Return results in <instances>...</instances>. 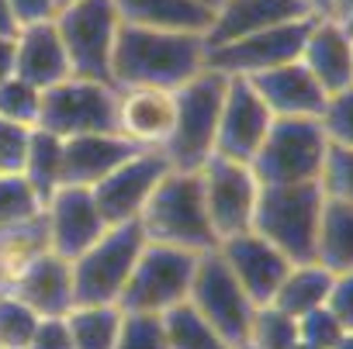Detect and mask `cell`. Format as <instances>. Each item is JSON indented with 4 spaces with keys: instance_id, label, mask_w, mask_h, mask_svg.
Instances as JSON below:
<instances>
[{
    "instance_id": "1",
    "label": "cell",
    "mask_w": 353,
    "mask_h": 349,
    "mask_svg": "<svg viewBox=\"0 0 353 349\" xmlns=\"http://www.w3.org/2000/svg\"><path fill=\"white\" fill-rule=\"evenodd\" d=\"M205 52H208L205 35L121 25L111 63V83L118 90L121 87L181 90L205 70Z\"/></svg>"
},
{
    "instance_id": "2",
    "label": "cell",
    "mask_w": 353,
    "mask_h": 349,
    "mask_svg": "<svg viewBox=\"0 0 353 349\" xmlns=\"http://www.w3.org/2000/svg\"><path fill=\"white\" fill-rule=\"evenodd\" d=\"M139 229L145 242L173 246L188 253H212L219 249V235L212 232V222L205 215V194H201V173L198 169H170L159 180V187L149 194Z\"/></svg>"
},
{
    "instance_id": "3",
    "label": "cell",
    "mask_w": 353,
    "mask_h": 349,
    "mask_svg": "<svg viewBox=\"0 0 353 349\" xmlns=\"http://www.w3.org/2000/svg\"><path fill=\"white\" fill-rule=\"evenodd\" d=\"M322 204L325 194L319 184H284V187L260 184L253 232L263 235L270 246H277L291 263H308L315 260Z\"/></svg>"
},
{
    "instance_id": "4",
    "label": "cell",
    "mask_w": 353,
    "mask_h": 349,
    "mask_svg": "<svg viewBox=\"0 0 353 349\" xmlns=\"http://www.w3.org/2000/svg\"><path fill=\"white\" fill-rule=\"evenodd\" d=\"M225 90H229V76L215 70H201L191 83L176 90V125L163 149L173 169H201L215 156Z\"/></svg>"
},
{
    "instance_id": "5",
    "label": "cell",
    "mask_w": 353,
    "mask_h": 349,
    "mask_svg": "<svg viewBox=\"0 0 353 349\" xmlns=\"http://www.w3.org/2000/svg\"><path fill=\"white\" fill-rule=\"evenodd\" d=\"M325 152H329V138L319 118H277L250 166L263 187L319 184Z\"/></svg>"
},
{
    "instance_id": "6",
    "label": "cell",
    "mask_w": 353,
    "mask_h": 349,
    "mask_svg": "<svg viewBox=\"0 0 353 349\" xmlns=\"http://www.w3.org/2000/svg\"><path fill=\"white\" fill-rule=\"evenodd\" d=\"M142 249H145V235L139 222L108 225V232L70 263L77 304H118Z\"/></svg>"
},
{
    "instance_id": "7",
    "label": "cell",
    "mask_w": 353,
    "mask_h": 349,
    "mask_svg": "<svg viewBox=\"0 0 353 349\" xmlns=\"http://www.w3.org/2000/svg\"><path fill=\"white\" fill-rule=\"evenodd\" d=\"M56 32L66 45L73 76L111 83L114 45L121 35V14L114 0H83L56 14Z\"/></svg>"
},
{
    "instance_id": "8",
    "label": "cell",
    "mask_w": 353,
    "mask_h": 349,
    "mask_svg": "<svg viewBox=\"0 0 353 349\" xmlns=\"http://www.w3.org/2000/svg\"><path fill=\"white\" fill-rule=\"evenodd\" d=\"M201 253L173 249V246H156L145 242L118 308L121 311H142V315H166L170 308L184 304L191 294V280L198 270Z\"/></svg>"
},
{
    "instance_id": "9",
    "label": "cell",
    "mask_w": 353,
    "mask_h": 349,
    "mask_svg": "<svg viewBox=\"0 0 353 349\" xmlns=\"http://www.w3.org/2000/svg\"><path fill=\"white\" fill-rule=\"evenodd\" d=\"M188 304L236 349L246 342L253 315H256V301L239 287V280L232 277V270L225 266V260L219 256V249L201 253L198 256V270L191 280V294Z\"/></svg>"
},
{
    "instance_id": "10",
    "label": "cell",
    "mask_w": 353,
    "mask_h": 349,
    "mask_svg": "<svg viewBox=\"0 0 353 349\" xmlns=\"http://www.w3.org/2000/svg\"><path fill=\"white\" fill-rule=\"evenodd\" d=\"M59 138L118 131V87L70 76L42 94V125Z\"/></svg>"
},
{
    "instance_id": "11",
    "label": "cell",
    "mask_w": 353,
    "mask_h": 349,
    "mask_svg": "<svg viewBox=\"0 0 353 349\" xmlns=\"http://www.w3.org/2000/svg\"><path fill=\"white\" fill-rule=\"evenodd\" d=\"M198 173H201L205 215H208L219 242L253 232L256 201H260V180H256L253 166L225 159V156H212Z\"/></svg>"
},
{
    "instance_id": "12",
    "label": "cell",
    "mask_w": 353,
    "mask_h": 349,
    "mask_svg": "<svg viewBox=\"0 0 353 349\" xmlns=\"http://www.w3.org/2000/svg\"><path fill=\"white\" fill-rule=\"evenodd\" d=\"M308 28H312V18L291 21V25H281V28H270V32H260V35H250L229 45H212L205 52V70H215L229 80H253L267 70L301 59Z\"/></svg>"
},
{
    "instance_id": "13",
    "label": "cell",
    "mask_w": 353,
    "mask_h": 349,
    "mask_svg": "<svg viewBox=\"0 0 353 349\" xmlns=\"http://www.w3.org/2000/svg\"><path fill=\"white\" fill-rule=\"evenodd\" d=\"M173 166L166 159L163 149H139L132 152L111 177H104L94 187V201L104 215L108 225H125V222H139L149 194L159 187V180L166 177Z\"/></svg>"
},
{
    "instance_id": "14",
    "label": "cell",
    "mask_w": 353,
    "mask_h": 349,
    "mask_svg": "<svg viewBox=\"0 0 353 349\" xmlns=\"http://www.w3.org/2000/svg\"><path fill=\"white\" fill-rule=\"evenodd\" d=\"M42 218H46V232H49V249L70 263L108 232V222H104L90 187H59L46 201Z\"/></svg>"
},
{
    "instance_id": "15",
    "label": "cell",
    "mask_w": 353,
    "mask_h": 349,
    "mask_svg": "<svg viewBox=\"0 0 353 349\" xmlns=\"http://www.w3.org/2000/svg\"><path fill=\"white\" fill-rule=\"evenodd\" d=\"M270 125H274V114L263 107L250 80H229L222 118H219V135H215V156L253 162Z\"/></svg>"
},
{
    "instance_id": "16",
    "label": "cell",
    "mask_w": 353,
    "mask_h": 349,
    "mask_svg": "<svg viewBox=\"0 0 353 349\" xmlns=\"http://www.w3.org/2000/svg\"><path fill=\"white\" fill-rule=\"evenodd\" d=\"M176 125V90L121 87L118 90V135L135 149H166Z\"/></svg>"
},
{
    "instance_id": "17",
    "label": "cell",
    "mask_w": 353,
    "mask_h": 349,
    "mask_svg": "<svg viewBox=\"0 0 353 349\" xmlns=\"http://www.w3.org/2000/svg\"><path fill=\"white\" fill-rule=\"evenodd\" d=\"M219 256L225 260V266L232 270L239 287L256 304H270L277 287H281V280L291 270V260L277 246H270L263 235H256V232H243V235L222 239L219 242Z\"/></svg>"
},
{
    "instance_id": "18",
    "label": "cell",
    "mask_w": 353,
    "mask_h": 349,
    "mask_svg": "<svg viewBox=\"0 0 353 349\" xmlns=\"http://www.w3.org/2000/svg\"><path fill=\"white\" fill-rule=\"evenodd\" d=\"M315 18L301 0H219L215 4V18L212 28L205 35V45H229L291 21H305Z\"/></svg>"
},
{
    "instance_id": "19",
    "label": "cell",
    "mask_w": 353,
    "mask_h": 349,
    "mask_svg": "<svg viewBox=\"0 0 353 349\" xmlns=\"http://www.w3.org/2000/svg\"><path fill=\"white\" fill-rule=\"evenodd\" d=\"M250 87L256 90L263 107L274 114V121L277 118H319L329 101V94L319 87V80L308 73L301 59L253 76Z\"/></svg>"
},
{
    "instance_id": "20",
    "label": "cell",
    "mask_w": 353,
    "mask_h": 349,
    "mask_svg": "<svg viewBox=\"0 0 353 349\" xmlns=\"http://www.w3.org/2000/svg\"><path fill=\"white\" fill-rule=\"evenodd\" d=\"M301 63L325 94L353 87V35L336 18H312L301 45Z\"/></svg>"
},
{
    "instance_id": "21",
    "label": "cell",
    "mask_w": 353,
    "mask_h": 349,
    "mask_svg": "<svg viewBox=\"0 0 353 349\" xmlns=\"http://www.w3.org/2000/svg\"><path fill=\"white\" fill-rule=\"evenodd\" d=\"M11 294L21 297L39 318H66L77 304L70 260L56 256L52 249L42 253L18 273V280L11 284Z\"/></svg>"
},
{
    "instance_id": "22",
    "label": "cell",
    "mask_w": 353,
    "mask_h": 349,
    "mask_svg": "<svg viewBox=\"0 0 353 349\" xmlns=\"http://www.w3.org/2000/svg\"><path fill=\"white\" fill-rule=\"evenodd\" d=\"M14 76L28 80L42 94L73 76L70 59H66V45L56 32V18L42 21V25L18 28V35H14Z\"/></svg>"
},
{
    "instance_id": "23",
    "label": "cell",
    "mask_w": 353,
    "mask_h": 349,
    "mask_svg": "<svg viewBox=\"0 0 353 349\" xmlns=\"http://www.w3.org/2000/svg\"><path fill=\"white\" fill-rule=\"evenodd\" d=\"M132 152H139V149L132 142H125L118 131L63 138V187H90L94 191Z\"/></svg>"
},
{
    "instance_id": "24",
    "label": "cell",
    "mask_w": 353,
    "mask_h": 349,
    "mask_svg": "<svg viewBox=\"0 0 353 349\" xmlns=\"http://www.w3.org/2000/svg\"><path fill=\"white\" fill-rule=\"evenodd\" d=\"M121 25L152 28V32H191L208 35L215 8L201 0H114Z\"/></svg>"
},
{
    "instance_id": "25",
    "label": "cell",
    "mask_w": 353,
    "mask_h": 349,
    "mask_svg": "<svg viewBox=\"0 0 353 349\" xmlns=\"http://www.w3.org/2000/svg\"><path fill=\"white\" fill-rule=\"evenodd\" d=\"M329 287H332V270H325L319 260L308 263H291L288 277L281 280L277 294H274V308H281L291 318H301L312 308H322L329 301Z\"/></svg>"
},
{
    "instance_id": "26",
    "label": "cell",
    "mask_w": 353,
    "mask_h": 349,
    "mask_svg": "<svg viewBox=\"0 0 353 349\" xmlns=\"http://www.w3.org/2000/svg\"><path fill=\"white\" fill-rule=\"evenodd\" d=\"M42 253H49V232H46L42 215L21 225L0 229V294H11V284L18 280V273Z\"/></svg>"
},
{
    "instance_id": "27",
    "label": "cell",
    "mask_w": 353,
    "mask_h": 349,
    "mask_svg": "<svg viewBox=\"0 0 353 349\" xmlns=\"http://www.w3.org/2000/svg\"><path fill=\"white\" fill-rule=\"evenodd\" d=\"M315 260L332 273L353 270V204L325 198L315 239Z\"/></svg>"
},
{
    "instance_id": "28",
    "label": "cell",
    "mask_w": 353,
    "mask_h": 349,
    "mask_svg": "<svg viewBox=\"0 0 353 349\" xmlns=\"http://www.w3.org/2000/svg\"><path fill=\"white\" fill-rule=\"evenodd\" d=\"M125 311L118 304H77L66 315L73 349H114Z\"/></svg>"
},
{
    "instance_id": "29",
    "label": "cell",
    "mask_w": 353,
    "mask_h": 349,
    "mask_svg": "<svg viewBox=\"0 0 353 349\" xmlns=\"http://www.w3.org/2000/svg\"><path fill=\"white\" fill-rule=\"evenodd\" d=\"M21 177L32 184V191L42 198V204L63 187V138L59 135H52L46 128H35Z\"/></svg>"
},
{
    "instance_id": "30",
    "label": "cell",
    "mask_w": 353,
    "mask_h": 349,
    "mask_svg": "<svg viewBox=\"0 0 353 349\" xmlns=\"http://www.w3.org/2000/svg\"><path fill=\"white\" fill-rule=\"evenodd\" d=\"M163 328H166V346L170 349H236L188 301L163 315Z\"/></svg>"
},
{
    "instance_id": "31",
    "label": "cell",
    "mask_w": 353,
    "mask_h": 349,
    "mask_svg": "<svg viewBox=\"0 0 353 349\" xmlns=\"http://www.w3.org/2000/svg\"><path fill=\"white\" fill-rule=\"evenodd\" d=\"M246 342L256 346V349H291L298 342V318L284 315L274 304H260L256 315H253V325H250Z\"/></svg>"
},
{
    "instance_id": "32",
    "label": "cell",
    "mask_w": 353,
    "mask_h": 349,
    "mask_svg": "<svg viewBox=\"0 0 353 349\" xmlns=\"http://www.w3.org/2000/svg\"><path fill=\"white\" fill-rule=\"evenodd\" d=\"M0 118L25 125V128H39L42 125V90L21 76H11L8 83H0Z\"/></svg>"
},
{
    "instance_id": "33",
    "label": "cell",
    "mask_w": 353,
    "mask_h": 349,
    "mask_svg": "<svg viewBox=\"0 0 353 349\" xmlns=\"http://www.w3.org/2000/svg\"><path fill=\"white\" fill-rule=\"evenodd\" d=\"M39 321L42 318L21 297L0 294V349H28Z\"/></svg>"
},
{
    "instance_id": "34",
    "label": "cell",
    "mask_w": 353,
    "mask_h": 349,
    "mask_svg": "<svg viewBox=\"0 0 353 349\" xmlns=\"http://www.w3.org/2000/svg\"><path fill=\"white\" fill-rule=\"evenodd\" d=\"M42 198L32 191L25 177H0V229L21 225L42 215Z\"/></svg>"
},
{
    "instance_id": "35",
    "label": "cell",
    "mask_w": 353,
    "mask_h": 349,
    "mask_svg": "<svg viewBox=\"0 0 353 349\" xmlns=\"http://www.w3.org/2000/svg\"><path fill=\"white\" fill-rule=\"evenodd\" d=\"M114 349H170V346H166L163 315L125 311V318H121V332H118Z\"/></svg>"
},
{
    "instance_id": "36",
    "label": "cell",
    "mask_w": 353,
    "mask_h": 349,
    "mask_svg": "<svg viewBox=\"0 0 353 349\" xmlns=\"http://www.w3.org/2000/svg\"><path fill=\"white\" fill-rule=\"evenodd\" d=\"M319 187H322L325 198L343 201V204H353V149L329 145L322 177H319Z\"/></svg>"
},
{
    "instance_id": "37",
    "label": "cell",
    "mask_w": 353,
    "mask_h": 349,
    "mask_svg": "<svg viewBox=\"0 0 353 349\" xmlns=\"http://www.w3.org/2000/svg\"><path fill=\"white\" fill-rule=\"evenodd\" d=\"M319 125H322L329 145L353 149V87H346L339 94H329V101L319 114Z\"/></svg>"
},
{
    "instance_id": "38",
    "label": "cell",
    "mask_w": 353,
    "mask_h": 349,
    "mask_svg": "<svg viewBox=\"0 0 353 349\" xmlns=\"http://www.w3.org/2000/svg\"><path fill=\"white\" fill-rule=\"evenodd\" d=\"M35 128L14 125L0 118V177H21Z\"/></svg>"
},
{
    "instance_id": "39",
    "label": "cell",
    "mask_w": 353,
    "mask_h": 349,
    "mask_svg": "<svg viewBox=\"0 0 353 349\" xmlns=\"http://www.w3.org/2000/svg\"><path fill=\"white\" fill-rule=\"evenodd\" d=\"M343 332H346V328L339 325V318H336L325 304H322V308H312V311H305V315L298 318V339L308 342V346H319V349H332Z\"/></svg>"
},
{
    "instance_id": "40",
    "label": "cell",
    "mask_w": 353,
    "mask_h": 349,
    "mask_svg": "<svg viewBox=\"0 0 353 349\" xmlns=\"http://www.w3.org/2000/svg\"><path fill=\"white\" fill-rule=\"evenodd\" d=\"M325 308L339 318L343 328H353V270L346 273H332V287H329V301Z\"/></svg>"
},
{
    "instance_id": "41",
    "label": "cell",
    "mask_w": 353,
    "mask_h": 349,
    "mask_svg": "<svg viewBox=\"0 0 353 349\" xmlns=\"http://www.w3.org/2000/svg\"><path fill=\"white\" fill-rule=\"evenodd\" d=\"M28 349H73V335H70L66 318H42Z\"/></svg>"
},
{
    "instance_id": "42",
    "label": "cell",
    "mask_w": 353,
    "mask_h": 349,
    "mask_svg": "<svg viewBox=\"0 0 353 349\" xmlns=\"http://www.w3.org/2000/svg\"><path fill=\"white\" fill-rule=\"evenodd\" d=\"M11 4V14L18 21V28L25 25H42V21H52L59 14L56 0H8Z\"/></svg>"
},
{
    "instance_id": "43",
    "label": "cell",
    "mask_w": 353,
    "mask_h": 349,
    "mask_svg": "<svg viewBox=\"0 0 353 349\" xmlns=\"http://www.w3.org/2000/svg\"><path fill=\"white\" fill-rule=\"evenodd\" d=\"M14 76V39H0V83Z\"/></svg>"
},
{
    "instance_id": "44",
    "label": "cell",
    "mask_w": 353,
    "mask_h": 349,
    "mask_svg": "<svg viewBox=\"0 0 353 349\" xmlns=\"http://www.w3.org/2000/svg\"><path fill=\"white\" fill-rule=\"evenodd\" d=\"M14 35H18V21L11 14V4L0 0V39H14Z\"/></svg>"
},
{
    "instance_id": "45",
    "label": "cell",
    "mask_w": 353,
    "mask_h": 349,
    "mask_svg": "<svg viewBox=\"0 0 353 349\" xmlns=\"http://www.w3.org/2000/svg\"><path fill=\"white\" fill-rule=\"evenodd\" d=\"M350 14H353V0H332L329 18H336V21H346Z\"/></svg>"
},
{
    "instance_id": "46",
    "label": "cell",
    "mask_w": 353,
    "mask_h": 349,
    "mask_svg": "<svg viewBox=\"0 0 353 349\" xmlns=\"http://www.w3.org/2000/svg\"><path fill=\"white\" fill-rule=\"evenodd\" d=\"M301 4L315 14V18H329V8H332V0H301Z\"/></svg>"
},
{
    "instance_id": "47",
    "label": "cell",
    "mask_w": 353,
    "mask_h": 349,
    "mask_svg": "<svg viewBox=\"0 0 353 349\" xmlns=\"http://www.w3.org/2000/svg\"><path fill=\"white\" fill-rule=\"evenodd\" d=\"M332 349H353V328H346V332L339 335V342H336Z\"/></svg>"
},
{
    "instance_id": "48",
    "label": "cell",
    "mask_w": 353,
    "mask_h": 349,
    "mask_svg": "<svg viewBox=\"0 0 353 349\" xmlns=\"http://www.w3.org/2000/svg\"><path fill=\"white\" fill-rule=\"evenodd\" d=\"M73 4H83V0H56V8L63 11V8H73Z\"/></svg>"
},
{
    "instance_id": "49",
    "label": "cell",
    "mask_w": 353,
    "mask_h": 349,
    "mask_svg": "<svg viewBox=\"0 0 353 349\" xmlns=\"http://www.w3.org/2000/svg\"><path fill=\"white\" fill-rule=\"evenodd\" d=\"M291 349H319V346H308V342H301V339H298V342H294Z\"/></svg>"
},
{
    "instance_id": "50",
    "label": "cell",
    "mask_w": 353,
    "mask_h": 349,
    "mask_svg": "<svg viewBox=\"0 0 353 349\" xmlns=\"http://www.w3.org/2000/svg\"><path fill=\"white\" fill-rule=\"evenodd\" d=\"M343 25H346V32H350V35H353V14H350V18H346V21H343Z\"/></svg>"
},
{
    "instance_id": "51",
    "label": "cell",
    "mask_w": 353,
    "mask_h": 349,
    "mask_svg": "<svg viewBox=\"0 0 353 349\" xmlns=\"http://www.w3.org/2000/svg\"><path fill=\"white\" fill-rule=\"evenodd\" d=\"M201 4H208V8H215V4H219V0H201Z\"/></svg>"
},
{
    "instance_id": "52",
    "label": "cell",
    "mask_w": 353,
    "mask_h": 349,
    "mask_svg": "<svg viewBox=\"0 0 353 349\" xmlns=\"http://www.w3.org/2000/svg\"><path fill=\"white\" fill-rule=\"evenodd\" d=\"M239 349H256V346H250V342H246V346H239Z\"/></svg>"
}]
</instances>
